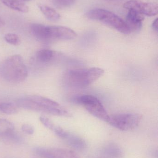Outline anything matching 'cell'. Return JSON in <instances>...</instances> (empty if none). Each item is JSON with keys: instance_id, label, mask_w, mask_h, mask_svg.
<instances>
[{"instance_id": "cell-11", "label": "cell", "mask_w": 158, "mask_h": 158, "mask_svg": "<svg viewBox=\"0 0 158 158\" xmlns=\"http://www.w3.org/2000/svg\"><path fill=\"white\" fill-rule=\"evenodd\" d=\"M144 19L143 15L134 10H129L125 21L131 31H138L142 27V22Z\"/></svg>"}, {"instance_id": "cell-18", "label": "cell", "mask_w": 158, "mask_h": 158, "mask_svg": "<svg viewBox=\"0 0 158 158\" xmlns=\"http://www.w3.org/2000/svg\"><path fill=\"white\" fill-rule=\"evenodd\" d=\"M56 53L55 52L48 49L39 51L36 54L37 60L43 64H47L53 61L56 57Z\"/></svg>"}, {"instance_id": "cell-15", "label": "cell", "mask_w": 158, "mask_h": 158, "mask_svg": "<svg viewBox=\"0 0 158 158\" xmlns=\"http://www.w3.org/2000/svg\"><path fill=\"white\" fill-rule=\"evenodd\" d=\"M2 2L7 7L15 10L27 13L29 11V8L21 0H1Z\"/></svg>"}, {"instance_id": "cell-9", "label": "cell", "mask_w": 158, "mask_h": 158, "mask_svg": "<svg viewBox=\"0 0 158 158\" xmlns=\"http://www.w3.org/2000/svg\"><path fill=\"white\" fill-rule=\"evenodd\" d=\"M48 34L49 40H69L77 37L74 31L62 26H48Z\"/></svg>"}, {"instance_id": "cell-2", "label": "cell", "mask_w": 158, "mask_h": 158, "mask_svg": "<svg viewBox=\"0 0 158 158\" xmlns=\"http://www.w3.org/2000/svg\"><path fill=\"white\" fill-rule=\"evenodd\" d=\"M105 73L99 68L70 69L66 73L65 80L70 87L82 88L92 84Z\"/></svg>"}, {"instance_id": "cell-17", "label": "cell", "mask_w": 158, "mask_h": 158, "mask_svg": "<svg viewBox=\"0 0 158 158\" xmlns=\"http://www.w3.org/2000/svg\"><path fill=\"white\" fill-rule=\"evenodd\" d=\"M42 13L45 17L52 21H57L60 19V15L54 8L43 4L38 5Z\"/></svg>"}, {"instance_id": "cell-7", "label": "cell", "mask_w": 158, "mask_h": 158, "mask_svg": "<svg viewBox=\"0 0 158 158\" xmlns=\"http://www.w3.org/2000/svg\"><path fill=\"white\" fill-rule=\"evenodd\" d=\"M123 7L129 10H134L142 15L154 16L157 15L158 6L157 4L146 2L140 0H130L125 2Z\"/></svg>"}, {"instance_id": "cell-12", "label": "cell", "mask_w": 158, "mask_h": 158, "mask_svg": "<svg viewBox=\"0 0 158 158\" xmlns=\"http://www.w3.org/2000/svg\"><path fill=\"white\" fill-rule=\"evenodd\" d=\"M31 33L36 39L40 40H49L48 26L38 23H33L30 27Z\"/></svg>"}, {"instance_id": "cell-19", "label": "cell", "mask_w": 158, "mask_h": 158, "mask_svg": "<svg viewBox=\"0 0 158 158\" xmlns=\"http://www.w3.org/2000/svg\"><path fill=\"white\" fill-rule=\"evenodd\" d=\"M0 111L7 115H13L18 112L17 106L12 102H2L0 104Z\"/></svg>"}, {"instance_id": "cell-22", "label": "cell", "mask_w": 158, "mask_h": 158, "mask_svg": "<svg viewBox=\"0 0 158 158\" xmlns=\"http://www.w3.org/2000/svg\"><path fill=\"white\" fill-rule=\"evenodd\" d=\"M40 120L45 127L52 131L53 130L55 125L50 119L45 116H43L40 117Z\"/></svg>"}, {"instance_id": "cell-3", "label": "cell", "mask_w": 158, "mask_h": 158, "mask_svg": "<svg viewBox=\"0 0 158 158\" xmlns=\"http://www.w3.org/2000/svg\"><path fill=\"white\" fill-rule=\"evenodd\" d=\"M86 15L88 18L101 21L123 34H129L131 32L125 21L110 11L96 8L88 11Z\"/></svg>"}, {"instance_id": "cell-25", "label": "cell", "mask_w": 158, "mask_h": 158, "mask_svg": "<svg viewBox=\"0 0 158 158\" xmlns=\"http://www.w3.org/2000/svg\"><path fill=\"white\" fill-rule=\"evenodd\" d=\"M5 25L4 21L2 19V18L0 17V28L2 27H3Z\"/></svg>"}, {"instance_id": "cell-20", "label": "cell", "mask_w": 158, "mask_h": 158, "mask_svg": "<svg viewBox=\"0 0 158 158\" xmlns=\"http://www.w3.org/2000/svg\"><path fill=\"white\" fill-rule=\"evenodd\" d=\"M76 0H52L55 6L60 9L66 8L72 6Z\"/></svg>"}, {"instance_id": "cell-13", "label": "cell", "mask_w": 158, "mask_h": 158, "mask_svg": "<svg viewBox=\"0 0 158 158\" xmlns=\"http://www.w3.org/2000/svg\"><path fill=\"white\" fill-rule=\"evenodd\" d=\"M65 141L71 147L79 151H83L87 148V144L83 138L70 133Z\"/></svg>"}, {"instance_id": "cell-6", "label": "cell", "mask_w": 158, "mask_h": 158, "mask_svg": "<svg viewBox=\"0 0 158 158\" xmlns=\"http://www.w3.org/2000/svg\"><path fill=\"white\" fill-rule=\"evenodd\" d=\"M17 106L19 107L30 110L38 112H44L54 116L70 117L71 114L63 106L58 108H48L43 106L32 100L28 98H19L16 102Z\"/></svg>"}, {"instance_id": "cell-4", "label": "cell", "mask_w": 158, "mask_h": 158, "mask_svg": "<svg viewBox=\"0 0 158 158\" xmlns=\"http://www.w3.org/2000/svg\"><path fill=\"white\" fill-rule=\"evenodd\" d=\"M76 102L83 106L93 116L105 122L108 121L109 115L97 98L91 95H84L78 97Z\"/></svg>"}, {"instance_id": "cell-26", "label": "cell", "mask_w": 158, "mask_h": 158, "mask_svg": "<svg viewBox=\"0 0 158 158\" xmlns=\"http://www.w3.org/2000/svg\"><path fill=\"white\" fill-rule=\"evenodd\" d=\"M21 1H29V0H21Z\"/></svg>"}, {"instance_id": "cell-14", "label": "cell", "mask_w": 158, "mask_h": 158, "mask_svg": "<svg viewBox=\"0 0 158 158\" xmlns=\"http://www.w3.org/2000/svg\"><path fill=\"white\" fill-rule=\"evenodd\" d=\"M27 98L33 102L46 107L58 108L61 106L58 102L42 96L33 95L29 96Z\"/></svg>"}, {"instance_id": "cell-24", "label": "cell", "mask_w": 158, "mask_h": 158, "mask_svg": "<svg viewBox=\"0 0 158 158\" xmlns=\"http://www.w3.org/2000/svg\"><path fill=\"white\" fill-rule=\"evenodd\" d=\"M158 19L156 18L155 20L152 24V27L154 30L156 31L157 32L158 30Z\"/></svg>"}, {"instance_id": "cell-10", "label": "cell", "mask_w": 158, "mask_h": 158, "mask_svg": "<svg viewBox=\"0 0 158 158\" xmlns=\"http://www.w3.org/2000/svg\"><path fill=\"white\" fill-rule=\"evenodd\" d=\"M94 154L99 158H122L123 156L121 148L114 143L105 145Z\"/></svg>"}, {"instance_id": "cell-1", "label": "cell", "mask_w": 158, "mask_h": 158, "mask_svg": "<svg viewBox=\"0 0 158 158\" xmlns=\"http://www.w3.org/2000/svg\"><path fill=\"white\" fill-rule=\"evenodd\" d=\"M28 76V69L23 58L19 55L10 56L0 65V76L8 82H22Z\"/></svg>"}, {"instance_id": "cell-16", "label": "cell", "mask_w": 158, "mask_h": 158, "mask_svg": "<svg viewBox=\"0 0 158 158\" xmlns=\"http://www.w3.org/2000/svg\"><path fill=\"white\" fill-rule=\"evenodd\" d=\"M14 124L6 119H0V136L8 137L14 135L15 132Z\"/></svg>"}, {"instance_id": "cell-21", "label": "cell", "mask_w": 158, "mask_h": 158, "mask_svg": "<svg viewBox=\"0 0 158 158\" xmlns=\"http://www.w3.org/2000/svg\"><path fill=\"white\" fill-rule=\"evenodd\" d=\"M4 38L6 42L15 46L18 45L20 43L19 37L15 33H7L6 34Z\"/></svg>"}, {"instance_id": "cell-5", "label": "cell", "mask_w": 158, "mask_h": 158, "mask_svg": "<svg viewBox=\"0 0 158 158\" xmlns=\"http://www.w3.org/2000/svg\"><path fill=\"white\" fill-rule=\"evenodd\" d=\"M142 116L135 113H122L109 116L108 123L122 131L134 130L139 125Z\"/></svg>"}, {"instance_id": "cell-23", "label": "cell", "mask_w": 158, "mask_h": 158, "mask_svg": "<svg viewBox=\"0 0 158 158\" xmlns=\"http://www.w3.org/2000/svg\"><path fill=\"white\" fill-rule=\"evenodd\" d=\"M21 130L25 133L28 135H32L34 133V128L29 124H23L21 127Z\"/></svg>"}, {"instance_id": "cell-8", "label": "cell", "mask_w": 158, "mask_h": 158, "mask_svg": "<svg viewBox=\"0 0 158 158\" xmlns=\"http://www.w3.org/2000/svg\"><path fill=\"white\" fill-rule=\"evenodd\" d=\"M35 152L41 158H80L72 150L63 148H37Z\"/></svg>"}]
</instances>
